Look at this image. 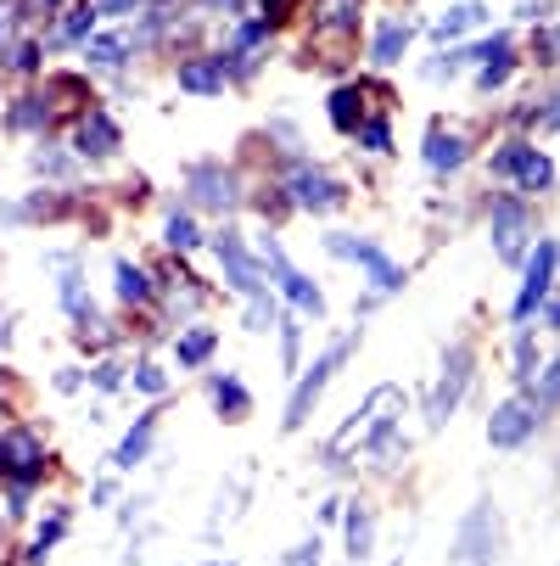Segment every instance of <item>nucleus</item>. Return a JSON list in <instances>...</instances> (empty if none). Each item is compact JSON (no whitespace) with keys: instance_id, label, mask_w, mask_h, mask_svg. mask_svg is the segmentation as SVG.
Masks as SVG:
<instances>
[{"instance_id":"nucleus-1","label":"nucleus","mask_w":560,"mask_h":566,"mask_svg":"<svg viewBox=\"0 0 560 566\" xmlns=\"http://www.w3.org/2000/svg\"><path fill=\"white\" fill-rule=\"evenodd\" d=\"M353 343H359V337H342V343H331L326 354H319V359H314V365L297 376V387H292V398H286V421H281L286 432H303V427H308L314 403L326 398V387H331V376L342 370V359L353 354Z\"/></svg>"},{"instance_id":"nucleus-2","label":"nucleus","mask_w":560,"mask_h":566,"mask_svg":"<svg viewBox=\"0 0 560 566\" xmlns=\"http://www.w3.org/2000/svg\"><path fill=\"white\" fill-rule=\"evenodd\" d=\"M326 253L331 259H348V264H359L364 275H370V286H376V297H392L398 286H404V270H398L381 248H376V241H359V235H326Z\"/></svg>"},{"instance_id":"nucleus-3","label":"nucleus","mask_w":560,"mask_h":566,"mask_svg":"<svg viewBox=\"0 0 560 566\" xmlns=\"http://www.w3.org/2000/svg\"><path fill=\"white\" fill-rule=\"evenodd\" d=\"M213 253H219V264H224V281L242 292L247 303L270 297V286H264V259H253L247 241L235 235V230H219V235H213Z\"/></svg>"},{"instance_id":"nucleus-4","label":"nucleus","mask_w":560,"mask_h":566,"mask_svg":"<svg viewBox=\"0 0 560 566\" xmlns=\"http://www.w3.org/2000/svg\"><path fill=\"white\" fill-rule=\"evenodd\" d=\"M264 270L275 275V286L286 292V303H292V308H303V314H314V319L326 314V292H319V286H314V281H308L292 259H286L281 241H264Z\"/></svg>"},{"instance_id":"nucleus-5","label":"nucleus","mask_w":560,"mask_h":566,"mask_svg":"<svg viewBox=\"0 0 560 566\" xmlns=\"http://www.w3.org/2000/svg\"><path fill=\"white\" fill-rule=\"evenodd\" d=\"M554 270H560V241L538 235V253L527 259V281H521V292H516L510 319H532V314H538V303H543L549 286H554Z\"/></svg>"},{"instance_id":"nucleus-6","label":"nucleus","mask_w":560,"mask_h":566,"mask_svg":"<svg viewBox=\"0 0 560 566\" xmlns=\"http://www.w3.org/2000/svg\"><path fill=\"white\" fill-rule=\"evenodd\" d=\"M286 197H292L303 213H337V208L348 202L342 180H331L326 169H314V164H297V169H292V180H286Z\"/></svg>"},{"instance_id":"nucleus-7","label":"nucleus","mask_w":560,"mask_h":566,"mask_svg":"<svg viewBox=\"0 0 560 566\" xmlns=\"http://www.w3.org/2000/svg\"><path fill=\"white\" fill-rule=\"evenodd\" d=\"M494 175L521 180L527 191H549V186H554V164H549L538 146H527V140H510V146L494 151Z\"/></svg>"},{"instance_id":"nucleus-8","label":"nucleus","mask_w":560,"mask_h":566,"mask_svg":"<svg viewBox=\"0 0 560 566\" xmlns=\"http://www.w3.org/2000/svg\"><path fill=\"white\" fill-rule=\"evenodd\" d=\"M471 370H476L471 343H454V348H448V365H443V381H437V392H432V410H426L432 427H443V421L459 410V398H465V387H471Z\"/></svg>"},{"instance_id":"nucleus-9","label":"nucleus","mask_w":560,"mask_h":566,"mask_svg":"<svg viewBox=\"0 0 560 566\" xmlns=\"http://www.w3.org/2000/svg\"><path fill=\"white\" fill-rule=\"evenodd\" d=\"M0 476L29 482V489L45 476V449H40V438H34V432H23V427L0 432Z\"/></svg>"},{"instance_id":"nucleus-10","label":"nucleus","mask_w":560,"mask_h":566,"mask_svg":"<svg viewBox=\"0 0 560 566\" xmlns=\"http://www.w3.org/2000/svg\"><path fill=\"white\" fill-rule=\"evenodd\" d=\"M532 432H538L532 398H505L494 410V421H488V443L494 449H521V443H532Z\"/></svg>"},{"instance_id":"nucleus-11","label":"nucleus","mask_w":560,"mask_h":566,"mask_svg":"<svg viewBox=\"0 0 560 566\" xmlns=\"http://www.w3.org/2000/svg\"><path fill=\"white\" fill-rule=\"evenodd\" d=\"M186 191L197 197V208H213V213L235 208V175L224 164H191L186 169Z\"/></svg>"},{"instance_id":"nucleus-12","label":"nucleus","mask_w":560,"mask_h":566,"mask_svg":"<svg viewBox=\"0 0 560 566\" xmlns=\"http://www.w3.org/2000/svg\"><path fill=\"white\" fill-rule=\"evenodd\" d=\"M527 202L521 197H499L494 202V248L505 264H521V241H527Z\"/></svg>"},{"instance_id":"nucleus-13","label":"nucleus","mask_w":560,"mask_h":566,"mask_svg":"<svg viewBox=\"0 0 560 566\" xmlns=\"http://www.w3.org/2000/svg\"><path fill=\"white\" fill-rule=\"evenodd\" d=\"M118 146H124L118 124H113L102 107H91V113H85V124H78V135H73V151H78V157H113Z\"/></svg>"},{"instance_id":"nucleus-14","label":"nucleus","mask_w":560,"mask_h":566,"mask_svg":"<svg viewBox=\"0 0 560 566\" xmlns=\"http://www.w3.org/2000/svg\"><path fill=\"white\" fill-rule=\"evenodd\" d=\"M175 78H180L186 96H219L230 73H224V56H197V62H180Z\"/></svg>"},{"instance_id":"nucleus-15","label":"nucleus","mask_w":560,"mask_h":566,"mask_svg":"<svg viewBox=\"0 0 560 566\" xmlns=\"http://www.w3.org/2000/svg\"><path fill=\"white\" fill-rule=\"evenodd\" d=\"M342 533H348L353 566H370V555H376V511L370 505H342Z\"/></svg>"},{"instance_id":"nucleus-16","label":"nucleus","mask_w":560,"mask_h":566,"mask_svg":"<svg viewBox=\"0 0 560 566\" xmlns=\"http://www.w3.org/2000/svg\"><path fill=\"white\" fill-rule=\"evenodd\" d=\"M387 398H392V387H376V392H370V398H364V403H359V410H353V416H348V421H342V432H337V438H331V443H326V460H331V465H337V460H342V454H348V449H353V438H359V432H364V427H370V416H376V410H381V403H387Z\"/></svg>"},{"instance_id":"nucleus-17","label":"nucleus","mask_w":560,"mask_h":566,"mask_svg":"<svg viewBox=\"0 0 560 566\" xmlns=\"http://www.w3.org/2000/svg\"><path fill=\"white\" fill-rule=\"evenodd\" d=\"M151 438H157V410L135 416V427H129V432H124V443L113 449V465H118V471H135V465L151 454Z\"/></svg>"},{"instance_id":"nucleus-18","label":"nucleus","mask_w":560,"mask_h":566,"mask_svg":"<svg viewBox=\"0 0 560 566\" xmlns=\"http://www.w3.org/2000/svg\"><path fill=\"white\" fill-rule=\"evenodd\" d=\"M488 522H494V511H488V505H476L471 522L459 527V560H465V566H494V544H483Z\"/></svg>"},{"instance_id":"nucleus-19","label":"nucleus","mask_w":560,"mask_h":566,"mask_svg":"<svg viewBox=\"0 0 560 566\" xmlns=\"http://www.w3.org/2000/svg\"><path fill=\"white\" fill-rule=\"evenodd\" d=\"M510 73H516V51H510V34H494V40H488V51H483V73H476V91H499Z\"/></svg>"},{"instance_id":"nucleus-20","label":"nucleus","mask_w":560,"mask_h":566,"mask_svg":"<svg viewBox=\"0 0 560 566\" xmlns=\"http://www.w3.org/2000/svg\"><path fill=\"white\" fill-rule=\"evenodd\" d=\"M410 40H415V29H410L404 18H387V23L376 29V40H370V62H376V67H392L398 56L410 51Z\"/></svg>"},{"instance_id":"nucleus-21","label":"nucleus","mask_w":560,"mask_h":566,"mask_svg":"<svg viewBox=\"0 0 560 566\" xmlns=\"http://www.w3.org/2000/svg\"><path fill=\"white\" fill-rule=\"evenodd\" d=\"M208 392H213V410H219L224 421H247V416H253V392L235 381V376H213Z\"/></svg>"},{"instance_id":"nucleus-22","label":"nucleus","mask_w":560,"mask_h":566,"mask_svg":"<svg viewBox=\"0 0 560 566\" xmlns=\"http://www.w3.org/2000/svg\"><path fill=\"white\" fill-rule=\"evenodd\" d=\"M459 164H465V140L443 135V129H426V169L432 175H454Z\"/></svg>"},{"instance_id":"nucleus-23","label":"nucleus","mask_w":560,"mask_h":566,"mask_svg":"<svg viewBox=\"0 0 560 566\" xmlns=\"http://www.w3.org/2000/svg\"><path fill=\"white\" fill-rule=\"evenodd\" d=\"M129 51H135V34H91L85 40V62H96V67H124Z\"/></svg>"},{"instance_id":"nucleus-24","label":"nucleus","mask_w":560,"mask_h":566,"mask_svg":"<svg viewBox=\"0 0 560 566\" xmlns=\"http://www.w3.org/2000/svg\"><path fill=\"white\" fill-rule=\"evenodd\" d=\"M476 23H488V7H476V0H459V7H448L443 18H437V40H459V34H471Z\"/></svg>"},{"instance_id":"nucleus-25","label":"nucleus","mask_w":560,"mask_h":566,"mask_svg":"<svg viewBox=\"0 0 560 566\" xmlns=\"http://www.w3.org/2000/svg\"><path fill=\"white\" fill-rule=\"evenodd\" d=\"M331 124L342 135H359V124H364V91H353V85L331 91Z\"/></svg>"},{"instance_id":"nucleus-26","label":"nucleus","mask_w":560,"mask_h":566,"mask_svg":"<svg viewBox=\"0 0 560 566\" xmlns=\"http://www.w3.org/2000/svg\"><path fill=\"white\" fill-rule=\"evenodd\" d=\"M213 348H219V337H213L208 326H197V332H180L175 359H180L186 370H197V365H208V359H213Z\"/></svg>"},{"instance_id":"nucleus-27","label":"nucleus","mask_w":560,"mask_h":566,"mask_svg":"<svg viewBox=\"0 0 560 566\" xmlns=\"http://www.w3.org/2000/svg\"><path fill=\"white\" fill-rule=\"evenodd\" d=\"M163 241H169L175 253H197V248H202V230H197V219H191V213H169Z\"/></svg>"},{"instance_id":"nucleus-28","label":"nucleus","mask_w":560,"mask_h":566,"mask_svg":"<svg viewBox=\"0 0 560 566\" xmlns=\"http://www.w3.org/2000/svg\"><path fill=\"white\" fill-rule=\"evenodd\" d=\"M113 281H118V297H124V303H146V297H151V281H146L129 259L113 264Z\"/></svg>"},{"instance_id":"nucleus-29","label":"nucleus","mask_w":560,"mask_h":566,"mask_svg":"<svg viewBox=\"0 0 560 566\" xmlns=\"http://www.w3.org/2000/svg\"><path fill=\"white\" fill-rule=\"evenodd\" d=\"M319 23H326L331 34H348L359 23V0H326V7H319Z\"/></svg>"},{"instance_id":"nucleus-30","label":"nucleus","mask_w":560,"mask_h":566,"mask_svg":"<svg viewBox=\"0 0 560 566\" xmlns=\"http://www.w3.org/2000/svg\"><path fill=\"white\" fill-rule=\"evenodd\" d=\"M364 449H370L376 460H387V454L398 449V416H381V421L370 427V443H364Z\"/></svg>"},{"instance_id":"nucleus-31","label":"nucleus","mask_w":560,"mask_h":566,"mask_svg":"<svg viewBox=\"0 0 560 566\" xmlns=\"http://www.w3.org/2000/svg\"><path fill=\"white\" fill-rule=\"evenodd\" d=\"M96 18H102L96 7H73L67 23H62V40H91L96 34Z\"/></svg>"},{"instance_id":"nucleus-32","label":"nucleus","mask_w":560,"mask_h":566,"mask_svg":"<svg viewBox=\"0 0 560 566\" xmlns=\"http://www.w3.org/2000/svg\"><path fill=\"white\" fill-rule=\"evenodd\" d=\"M297 354H303V326L297 319H281V365L297 370Z\"/></svg>"},{"instance_id":"nucleus-33","label":"nucleus","mask_w":560,"mask_h":566,"mask_svg":"<svg viewBox=\"0 0 560 566\" xmlns=\"http://www.w3.org/2000/svg\"><path fill=\"white\" fill-rule=\"evenodd\" d=\"M135 387H140L146 398H163V392H169V376L157 370V365H135Z\"/></svg>"},{"instance_id":"nucleus-34","label":"nucleus","mask_w":560,"mask_h":566,"mask_svg":"<svg viewBox=\"0 0 560 566\" xmlns=\"http://www.w3.org/2000/svg\"><path fill=\"white\" fill-rule=\"evenodd\" d=\"M532 365H538V348H532V332H521V337H516V381H521V387L532 381Z\"/></svg>"},{"instance_id":"nucleus-35","label":"nucleus","mask_w":560,"mask_h":566,"mask_svg":"<svg viewBox=\"0 0 560 566\" xmlns=\"http://www.w3.org/2000/svg\"><path fill=\"white\" fill-rule=\"evenodd\" d=\"M62 533H67V516H51V522L40 527V538H34V549H29V560H45V549H51V544H56Z\"/></svg>"},{"instance_id":"nucleus-36","label":"nucleus","mask_w":560,"mask_h":566,"mask_svg":"<svg viewBox=\"0 0 560 566\" xmlns=\"http://www.w3.org/2000/svg\"><path fill=\"white\" fill-rule=\"evenodd\" d=\"M359 146H370V151H392V129L376 118V124H359Z\"/></svg>"},{"instance_id":"nucleus-37","label":"nucleus","mask_w":560,"mask_h":566,"mask_svg":"<svg viewBox=\"0 0 560 566\" xmlns=\"http://www.w3.org/2000/svg\"><path fill=\"white\" fill-rule=\"evenodd\" d=\"M549 403H560V365L543 370V387H538V403H532V410H549Z\"/></svg>"},{"instance_id":"nucleus-38","label":"nucleus","mask_w":560,"mask_h":566,"mask_svg":"<svg viewBox=\"0 0 560 566\" xmlns=\"http://www.w3.org/2000/svg\"><path fill=\"white\" fill-rule=\"evenodd\" d=\"M18 129H40L45 124V102H18V118H12Z\"/></svg>"},{"instance_id":"nucleus-39","label":"nucleus","mask_w":560,"mask_h":566,"mask_svg":"<svg viewBox=\"0 0 560 566\" xmlns=\"http://www.w3.org/2000/svg\"><path fill=\"white\" fill-rule=\"evenodd\" d=\"M270 319H275V303H270V297L247 303V326H253V332H270Z\"/></svg>"},{"instance_id":"nucleus-40","label":"nucleus","mask_w":560,"mask_h":566,"mask_svg":"<svg viewBox=\"0 0 560 566\" xmlns=\"http://www.w3.org/2000/svg\"><path fill=\"white\" fill-rule=\"evenodd\" d=\"M286 566H319V538H314V544H297V549L286 555Z\"/></svg>"},{"instance_id":"nucleus-41","label":"nucleus","mask_w":560,"mask_h":566,"mask_svg":"<svg viewBox=\"0 0 560 566\" xmlns=\"http://www.w3.org/2000/svg\"><path fill=\"white\" fill-rule=\"evenodd\" d=\"M118 381H124L118 365H102V370H96V387H102V392H118Z\"/></svg>"},{"instance_id":"nucleus-42","label":"nucleus","mask_w":560,"mask_h":566,"mask_svg":"<svg viewBox=\"0 0 560 566\" xmlns=\"http://www.w3.org/2000/svg\"><path fill=\"white\" fill-rule=\"evenodd\" d=\"M135 7H140V0H96V12H107V18H124Z\"/></svg>"},{"instance_id":"nucleus-43","label":"nucleus","mask_w":560,"mask_h":566,"mask_svg":"<svg viewBox=\"0 0 560 566\" xmlns=\"http://www.w3.org/2000/svg\"><path fill=\"white\" fill-rule=\"evenodd\" d=\"M18 67L34 73V67H40V45H18Z\"/></svg>"},{"instance_id":"nucleus-44","label":"nucleus","mask_w":560,"mask_h":566,"mask_svg":"<svg viewBox=\"0 0 560 566\" xmlns=\"http://www.w3.org/2000/svg\"><path fill=\"white\" fill-rule=\"evenodd\" d=\"M538 51H543V56H549V62H560V29H549V34H543V40H538Z\"/></svg>"},{"instance_id":"nucleus-45","label":"nucleus","mask_w":560,"mask_h":566,"mask_svg":"<svg viewBox=\"0 0 560 566\" xmlns=\"http://www.w3.org/2000/svg\"><path fill=\"white\" fill-rule=\"evenodd\" d=\"M549 326L560 332V303H549Z\"/></svg>"},{"instance_id":"nucleus-46","label":"nucleus","mask_w":560,"mask_h":566,"mask_svg":"<svg viewBox=\"0 0 560 566\" xmlns=\"http://www.w3.org/2000/svg\"><path fill=\"white\" fill-rule=\"evenodd\" d=\"M51 7H62V0H45V12H51Z\"/></svg>"},{"instance_id":"nucleus-47","label":"nucleus","mask_w":560,"mask_h":566,"mask_svg":"<svg viewBox=\"0 0 560 566\" xmlns=\"http://www.w3.org/2000/svg\"><path fill=\"white\" fill-rule=\"evenodd\" d=\"M0 343H7V326H0Z\"/></svg>"}]
</instances>
